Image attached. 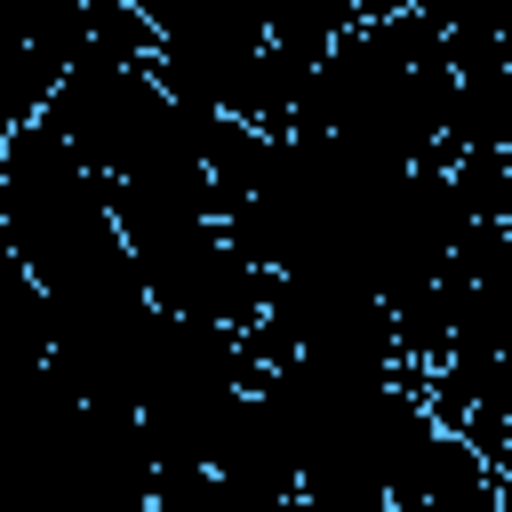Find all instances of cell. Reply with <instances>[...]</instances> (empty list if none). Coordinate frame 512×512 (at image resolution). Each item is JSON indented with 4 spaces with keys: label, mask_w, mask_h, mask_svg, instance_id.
Wrapping results in <instances>:
<instances>
[{
    "label": "cell",
    "mask_w": 512,
    "mask_h": 512,
    "mask_svg": "<svg viewBox=\"0 0 512 512\" xmlns=\"http://www.w3.org/2000/svg\"><path fill=\"white\" fill-rule=\"evenodd\" d=\"M128 256H136V280H144V296H152L160 312H184V320H208V328H240V336L256 328L264 288H272V272L232 248L224 216L168 224V232L136 240Z\"/></svg>",
    "instance_id": "cell-1"
},
{
    "label": "cell",
    "mask_w": 512,
    "mask_h": 512,
    "mask_svg": "<svg viewBox=\"0 0 512 512\" xmlns=\"http://www.w3.org/2000/svg\"><path fill=\"white\" fill-rule=\"evenodd\" d=\"M56 80H64V72H56L32 40H8V32H0V136H8V128H24V120L48 104V88H56Z\"/></svg>",
    "instance_id": "cell-2"
},
{
    "label": "cell",
    "mask_w": 512,
    "mask_h": 512,
    "mask_svg": "<svg viewBox=\"0 0 512 512\" xmlns=\"http://www.w3.org/2000/svg\"><path fill=\"white\" fill-rule=\"evenodd\" d=\"M0 208H8V160H0Z\"/></svg>",
    "instance_id": "cell-3"
}]
</instances>
